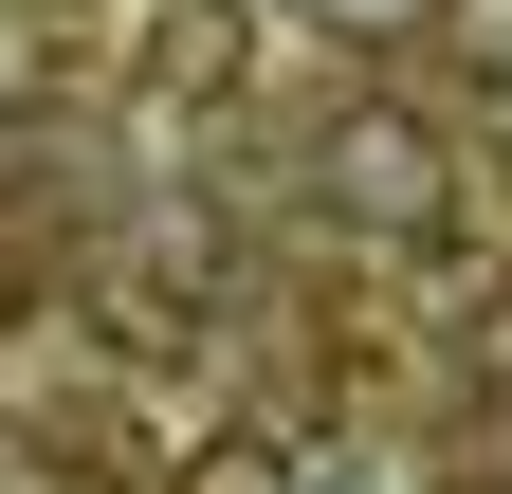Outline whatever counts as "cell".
Here are the masks:
<instances>
[{
	"label": "cell",
	"instance_id": "obj_2",
	"mask_svg": "<svg viewBox=\"0 0 512 494\" xmlns=\"http://www.w3.org/2000/svg\"><path fill=\"white\" fill-rule=\"evenodd\" d=\"M238 55H256L238 0H165V19L128 37V92H147V110H202V92H238Z\"/></svg>",
	"mask_w": 512,
	"mask_h": 494
},
{
	"label": "cell",
	"instance_id": "obj_1",
	"mask_svg": "<svg viewBox=\"0 0 512 494\" xmlns=\"http://www.w3.org/2000/svg\"><path fill=\"white\" fill-rule=\"evenodd\" d=\"M311 183H330L348 238H439V220H458V165H439V129H421L403 92H348L330 147H311Z\"/></svg>",
	"mask_w": 512,
	"mask_h": 494
},
{
	"label": "cell",
	"instance_id": "obj_3",
	"mask_svg": "<svg viewBox=\"0 0 512 494\" xmlns=\"http://www.w3.org/2000/svg\"><path fill=\"white\" fill-rule=\"evenodd\" d=\"M183 494H311L275 421H220V440H183Z\"/></svg>",
	"mask_w": 512,
	"mask_h": 494
},
{
	"label": "cell",
	"instance_id": "obj_5",
	"mask_svg": "<svg viewBox=\"0 0 512 494\" xmlns=\"http://www.w3.org/2000/svg\"><path fill=\"white\" fill-rule=\"evenodd\" d=\"M439 494H512V458H458V476H439Z\"/></svg>",
	"mask_w": 512,
	"mask_h": 494
},
{
	"label": "cell",
	"instance_id": "obj_4",
	"mask_svg": "<svg viewBox=\"0 0 512 494\" xmlns=\"http://www.w3.org/2000/svg\"><path fill=\"white\" fill-rule=\"evenodd\" d=\"M439 55H458L476 92H512V0H439Z\"/></svg>",
	"mask_w": 512,
	"mask_h": 494
}]
</instances>
